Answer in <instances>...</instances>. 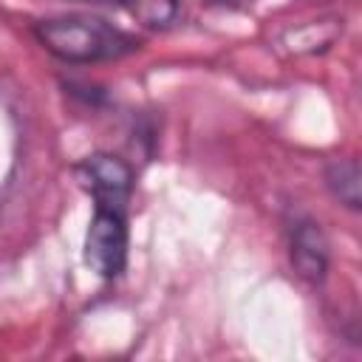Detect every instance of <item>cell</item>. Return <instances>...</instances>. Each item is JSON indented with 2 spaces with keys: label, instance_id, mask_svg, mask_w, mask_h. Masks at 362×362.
<instances>
[{
  "label": "cell",
  "instance_id": "4",
  "mask_svg": "<svg viewBox=\"0 0 362 362\" xmlns=\"http://www.w3.org/2000/svg\"><path fill=\"white\" fill-rule=\"evenodd\" d=\"M288 257H291L294 272L305 283L320 286L328 277L331 243L314 218H297L294 221V226L288 232Z\"/></svg>",
  "mask_w": 362,
  "mask_h": 362
},
{
  "label": "cell",
  "instance_id": "8",
  "mask_svg": "<svg viewBox=\"0 0 362 362\" xmlns=\"http://www.w3.org/2000/svg\"><path fill=\"white\" fill-rule=\"evenodd\" d=\"M209 3H215V6H226V8H238V6H243V3H249V0H209Z\"/></svg>",
  "mask_w": 362,
  "mask_h": 362
},
{
  "label": "cell",
  "instance_id": "7",
  "mask_svg": "<svg viewBox=\"0 0 362 362\" xmlns=\"http://www.w3.org/2000/svg\"><path fill=\"white\" fill-rule=\"evenodd\" d=\"M122 8H127L139 25L153 31H164L181 17V0H124Z\"/></svg>",
  "mask_w": 362,
  "mask_h": 362
},
{
  "label": "cell",
  "instance_id": "9",
  "mask_svg": "<svg viewBox=\"0 0 362 362\" xmlns=\"http://www.w3.org/2000/svg\"><path fill=\"white\" fill-rule=\"evenodd\" d=\"M76 3H90V6H122L124 0H76Z\"/></svg>",
  "mask_w": 362,
  "mask_h": 362
},
{
  "label": "cell",
  "instance_id": "6",
  "mask_svg": "<svg viewBox=\"0 0 362 362\" xmlns=\"http://www.w3.org/2000/svg\"><path fill=\"white\" fill-rule=\"evenodd\" d=\"M325 187L345 209H362V175L356 158H331L325 164Z\"/></svg>",
  "mask_w": 362,
  "mask_h": 362
},
{
  "label": "cell",
  "instance_id": "2",
  "mask_svg": "<svg viewBox=\"0 0 362 362\" xmlns=\"http://www.w3.org/2000/svg\"><path fill=\"white\" fill-rule=\"evenodd\" d=\"M127 209L96 206L82 246L85 266L102 280H116L127 266Z\"/></svg>",
  "mask_w": 362,
  "mask_h": 362
},
{
  "label": "cell",
  "instance_id": "1",
  "mask_svg": "<svg viewBox=\"0 0 362 362\" xmlns=\"http://www.w3.org/2000/svg\"><path fill=\"white\" fill-rule=\"evenodd\" d=\"M37 42L57 59L68 65H90V62H110L139 51V40L124 28L90 17V14H62L37 20L31 25Z\"/></svg>",
  "mask_w": 362,
  "mask_h": 362
},
{
  "label": "cell",
  "instance_id": "3",
  "mask_svg": "<svg viewBox=\"0 0 362 362\" xmlns=\"http://www.w3.org/2000/svg\"><path fill=\"white\" fill-rule=\"evenodd\" d=\"M74 175L79 181V187L93 198L96 206L127 209L133 184H136V173L122 156L90 153L74 167Z\"/></svg>",
  "mask_w": 362,
  "mask_h": 362
},
{
  "label": "cell",
  "instance_id": "5",
  "mask_svg": "<svg viewBox=\"0 0 362 362\" xmlns=\"http://www.w3.org/2000/svg\"><path fill=\"white\" fill-rule=\"evenodd\" d=\"M339 34H342V20H337V17H331V20H311V23L288 28L283 34V45L291 54H317V51L331 48Z\"/></svg>",
  "mask_w": 362,
  "mask_h": 362
}]
</instances>
